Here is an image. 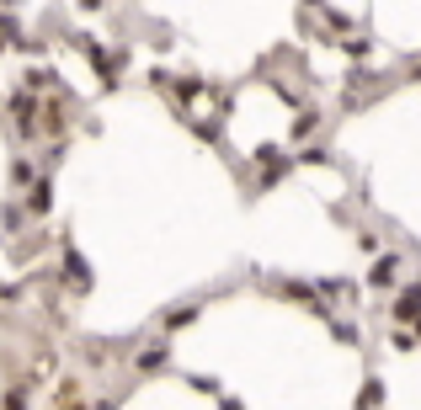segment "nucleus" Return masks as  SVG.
Returning a JSON list of instances; mask_svg holds the SVG:
<instances>
[{
	"label": "nucleus",
	"mask_w": 421,
	"mask_h": 410,
	"mask_svg": "<svg viewBox=\"0 0 421 410\" xmlns=\"http://www.w3.org/2000/svg\"><path fill=\"white\" fill-rule=\"evenodd\" d=\"M416 309H421V288H410L405 299H400V314H416Z\"/></svg>",
	"instance_id": "f257e3e1"
}]
</instances>
